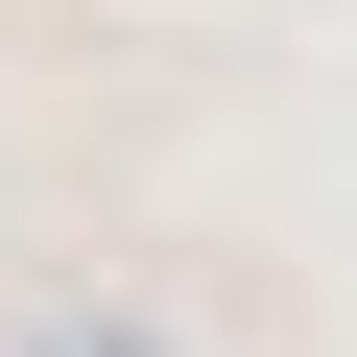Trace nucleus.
Segmentation results:
<instances>
[{
  "label": "nucleus",
  "mask_w": 357,
  "mask_h": 357,
  "mask_svg": "<svg viewBox=\"0 0 357 357\" xmlns=\"http://www.w3.org/2000/svg\"><path fill=\"white\" fill-rule=\"evenodd\" d=\"M0 357H167V333H143V310H24Z\"/></svg>",
  "instance_id": "nucleus-1"
}]
</instances>
